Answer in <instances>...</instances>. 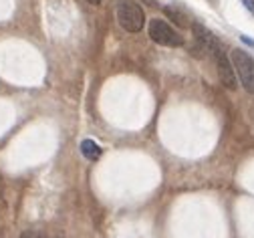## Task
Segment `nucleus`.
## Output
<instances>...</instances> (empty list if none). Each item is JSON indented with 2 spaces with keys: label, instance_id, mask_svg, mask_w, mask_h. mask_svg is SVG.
<instances>
[{
  "label": "nucleus",
  "instance_id": "6e6552de",
  "mask_svg": "<svg viewBox=\"0 0 254 238\" xmlns=\"http://www.w3.org/2000/svg\"><path fill=\"white\" fill-rule=\"evenodd\" d=\"M242 2H244V6L250 10V14L254 16V0H242Z\"/></svg>",
  "mask_w": 254,
  "mask_h": 238
},
{
  "label": "nucleus",
  "instance_id": "f257e3e1",
  "mask_svg": "<svg viewBox=\"0 0 254 238\" xmlns=\"http://www.w3.org/2000/svg\"><path fill=\"white\" fill-rule=\"evenodd\" d=\"M117 22L121 28L127 32H139L145 22V14L139 4H135L133 0H119L117 4Z\"/></svg>",
  "mask_w": 254,
  "mask_h": 238
},
{
  "label": "nucleus",
  "instance_id": "f03ea898",
  "mask_svg": "<svg viewBox=\"0 0 254 238\" xmlns=\"http://www.w3.org/2000/svg\"><path fill=\"white\" fill-rule=\"evenodd\" d=\"M212 57H214V63H216V69H218V77H220V83L224 85L226 89H236L238 85V77H236V71H234V67H232V61L230 57L224 53V49L220 47V43L214 39L212 43V49H210Z\"/></svg>",
  "mask_w": 254,
  "mask_h": 238
},
{
  "label": "nucleus",
  "instance_id": "39448f33",
  "mask_svg": "<svg viewBox=\"0 0 254 238\" xmlns=\"http://www.w3.org/2000/svg\"><path fill=\"white\" fill-rule=\"evenodd\" d=\"M81 154H83L87 159L95 161V159H99V158H101L103 150H101L97 144H95L93 140H83V144H81Z\"/></svg>",
  "mask_w": 254,
  "mask_h": 238
},
{
  "label": "nucleus",
  "instance_id": "20e7f679",
  "mask_svg": "<svg viewBox=\"0 0 254 238\" xmlns=\"http://www.w3.org/2000/svg\"><path fill=\"white\" fill-rule=\"evenodd\" d=\"M147 32H149L151 41L162 47H182L184 45V37L162 18H151Z\"/></svg>",
  "mask_w": 254,
  "mask_h": 238
},
{
  "label": "nucleus",
  "instance_id": "7ed1b4c3",
  "mask_svg": "<svg viewBox=\"0 0 254 238\" xmlns=\"http://www.w3.org/2000/svg\"><path fill=\"white\" fill-rule=\"evenodd\" d=\"M230 61H232V67H234L236 77L242 83V87L248 93H254V59L246 51L234 49L230 55Z\"/></svg>",
  "mask_w": 254,
  "mask_h": 238
},
{
  "label": "nucleus",
  "instance_id": "1a4fd4ad",
  "mask_svg": "<svg viewBox=\"0 0 254 238\" xmlns=\"http://www.w3.org/2000/svg\"><path fill=\"white\" fill-rule=\"evenodd\" d=\"M87 2H91V4L97 6V4H101V0H87Z\"/></svg>",
  "mask_w": 254,
  "mask_h": 238
},
{
  "label": "nucleus",
  "instance_id": "423d86ee",
  "mask_svg": "<svg viewBox=\"0 0 254 238\" xmlns=\"http://www.w3.org/2000/svg\"><path fill=\"white\" fill-rule=\"evenodd\" d=\"M166 16H170L178 26H182V28H188L190 26V18H188V14L186 12H182L180 8H176V6H168L166 8Z\"/></svg>",
  "mask_w": 254,
  "mask_h": 238
},
{
  "label": "nucleus",
  "instance_id": "0eeeda50",
  "mask_svg": "<svg viewBox=\"0 0 254 238\" xmlns=\"http://www.w3.org/2000/svg\"><path fill=\"white\" fill-rule=\"evenodd\" d=\"M20 238H43V236H41V232H37V230H24Z\"/></svg>",
  "mask_w": 254,
  "mask_h": 238
}]
</instances>
